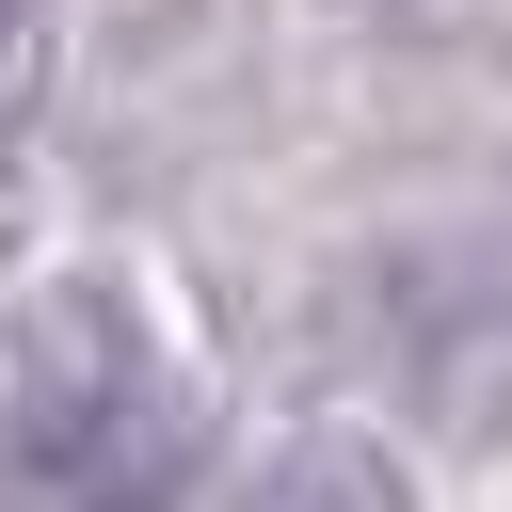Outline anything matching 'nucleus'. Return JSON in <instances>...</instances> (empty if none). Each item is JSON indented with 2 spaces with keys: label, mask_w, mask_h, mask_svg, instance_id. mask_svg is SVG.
<instances>
[{
  "label": "nucleus",
  "mask_w": 512,
  "mask_h": 512,
  "mask_svg": "<svg viewBox=\"0 0 512 512\" xmlns=\"http://www.w3.org/2000/svg\"><path fill=\"white\" fill-rule=\"evenodd\" d=\"M176 416V368L112 272H48L16 320V464L32 480H144Z\"/></svg>",
  "instance_id": "nucleus-1"
},
{
  "label": "nucleus",
  "mask_w": 512,
  "mask_h": 512,
  "mask_svg": "<svg viewBox=\"0 0 512 512\" xmlns=\"http://www.w3.org/2000/svg\"><path fill=\"white\" fill-rule=\"evenodd\" d=\"M16 48H32V0H0V80H16Z\"/></svg>",
  "instance_id": "nucleus-2"
}]
</instances>
